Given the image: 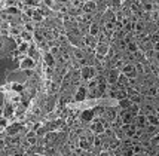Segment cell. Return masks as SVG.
I'll return each instance as SVG.
<instances>
[{
  "label": "cell",
  "mask_w": 159,
  "mask_h": 156,
  "mask_svg": "<svg viewBox=\"0 0 159 156\" xmlns=\"http://www.w3.org/2000/svg\"><path fill=\"white\" fill-rule=\"evenodd\" d=\"M6 14H9L11 16H18V15H22V12L20 11L18 6H9L6 9Z\"/></svg>",
  "instance_id": "cell-18"
},
{
  "label": "cell",
  "mask_w": 159,
  "mask_h": 156,
  "mask_svg": "<svg viewBox=\"0 0 159 156\" xmlns=\"http://www.w3.org/2000/svg\"><path fill=\"white\" fill-rule=\"evenodd\" d=\"M155 34H156V36H159V27H156V33H155Z\"/></svg>",
  "instance_id": "cell-42"
},
{
  "label": "cell",
  "mask_w": 159,
  "mask_h": 156,
  "mask_svg": "<svg viewBox=\"0 0 159 156\" xmlns=\"http://www.w3.org/2000/svg\"><path fill=\"white\" fill-rule=\"evenodd\" d=\"M89 131L94 134V135H103L104 131H106V126H104L103 121H94V122L89 123Z\"/></svg>",
  "instance_id": "cell-3"
},
{
  "label": "cell",
  "mask_w": 159,
  "mask_h": 156,
  "mask_svg": "<svg viewBox=\"0 0 159 156\" xmlns=\"http://www.w3.org/2000/svg\"><path fill=\"white\" fill-rule=\"evenodd\" d=\"M150 144H152V146H158L159 144V135L152 137V138H150Z\"/></svg>",
  "instance_id": "cell-36"
},
{
  "label": "cell",
  "mask_w": 159,
  "mask_h": 156,
  "mask_svg": "<svg viewBox=\"0 0 159 156\" xmlns=\"http://www.w3.org/2000/svg\"><path fill=\"white\" fill-rule=\"evenodd\" d=\"M88 97V88H85V86H79L76 91V94H75V101L80 103V101H85V98Z\"/></svg>",
  "instance_id": "cell-10"
},
{
  "label": "cell",
  "mask_w": 159,
  "mask_h": 156,
  "mask_svg": "<svg viewBox=\"0 0 159 156\" xmlns=\"http://www.w3.org/2000/svg\"><path fill=\"white\" fill-rule=\"evenodd\" d=\"M118 116H119V112L116 110V107H109V109H106V115H104L103 119L109 121V122H115L118 119Z\"/></svg>",
  "instance_id": "cell-9"
},
{
  "label": "cell",
  "mask_w": 159,
  "mask_h": 156,
  "mask_svg": "<svg viewBox=\"0 0 159 156\" xmlns=\"http://www.w3.org/2000/svg\"><path fill=\"white\" fill-rule=\"evenodd\" d=\"M153 61L159 62V52H156V51H155V55H153Z\"/></svg>",
  "instance_id": "cell-40"
},
{
  "label": "cell",
  "mask_w": 159,
  "mask_h": 156,
  "mask_svg": "<svg viewBox=\"0 0 159 156\" xmlns=\"http://www.w3.org/2000/svg\"><path fill=\"white\" fill-rule=\"evenodd\" d=\"M43 62H45L46 67H54V66L57 64V58L51 54L49 51H46V52L43 54Z\"/></svg>",
  "instance_id": "cell-11"
},
{
  "label": "cell",
  "mask_w": 159,
  "mask_h": 156,
  "mask_svg": "<svg viewBox=\"0 0 159 156\" xmlns=\"http://www.w3.org/2000/svg\"><path fill=\"white\" fill-rule=\"evenodd\" d=\"M134 66H135V70H137V73H139V75H143V73H144L146 66L143 64V61H137Z\"/></svg>",
  "instance_id": "cell-29"
},
{
  "label": "cell",
  "mask_w": 159,
  "mask_h": 156,
  "mask_svg": "<svg viewBox=\"0 0 159 156\" xmlns=\"http://www.w3.org/2000/svg\"><path fill=\"white\" fill-rule=\"evenodd\" d=\"M86 88H88V91H95V89L98 88V80H97V77L88 82V86H86Z\"/></svg>",
  "instance_id": "cell-28"
},
{
  "label": "cell",
  "mask_w": 159,
  "mask_h": 156,
  "mask_svg": "<svg viewBox=\"0 0 159 156\" xmlns=\"http://www.w3.org/2000/svg\"><path fill=\"white\" fill-rule=\"evenodd\" d=\"M52 68H54V67H46V68H45V73H46V76H48V77H51V76L54 75Z\"/></svg>",
  "instance_id": "cell-38"
},
{
  "label": "cell",
  "mask_w": 159,
  "mask_h": 156,
  "mask_svg": "<svg viewBox=\"0 0 159 156\" xmlns=\"http://www.w3.org/2000/svg\"><path fill=\"white\" fill-rule=\"evenodd\" d=\"M24 30H25V31H28V33L34 34L36 27H34V24H33V22H27V24H24Z\"/></svg>",
  "instance_id": "cell-31"
},
{
  "label": "cell",
  "mask_w": 159,
  "mask_h": 156,
  "mask_svg": "<svg viewBox=\"0 0 159 156\" xmlns=\"http://www.w3.org/2000/svg\"><path fill=\"white\" fill-rule=\"evenodd\" d=\"M149 95H158V89H156V86H150L149 88Z\"/></svg>",
  "instance_id": "cell-37"
},
{
  "label": "cell",
  "mask_w": 159,
  "mask_h": 156,
  "mask_svg": "<svg viewBox=\"0 0 159 156\" xmlns=\"http://www.w3.org/2000/svg\"><path fill=\"white\" fill-rule=\"evenodd\" d=\"M119 76H120V71H119L118 68L107 70V83H109V85H118Z\"/></svg>",
  "instance_id": "cell-5"
},
{
  "label": "cell",
  "mask_w": 159,
  "mask_h": 156,
  "mask_svg": "<svg viewBox=\"0 0 159 156\" xmlns=\"http://www.w3.org/2000/svg\"><path fill=\"white\" fill-rule=\"evenodd\" d=\"M80 76H82L83 80H92L98 76V71L95 66H85L80 68Z\"/></svg>",
  "instance_id": "cell-1"
},
{
  "label": "cell",
  "mask_w": 159,
  "mask_h": 156,
  "mask_svg": "<svg viewBox=\"0 0 159 156\" xmlns=\"http://www.w3.org/2000/svg\"><path fill=\"white\" fill-rule=\"evenodd\" d=\"M88 31H89L91 36H94V37H98L100 36V31H101V28H100V25H98V22H91L89 27H88Z\"/></svg>",
  "instance_id": "cell-16"
},
{
  "label": "cell",
  "mask_w": 159,
  "mask_h": 156,
  "mask_svg": "<svg viewBox=\"0 0 159 156\" xmlns=\"http://www.w3.org/2000/svg\"><path fill=\"white\" fill-rule=\"evenodd\" d=\"M30 46H31V43H28V42H22L20 46H18V51L22 52V54H27L28 49H30Z\"/></svg>",
  "instance_id": "cell-27"
},
{
  "label": "cell",
  "mask_w": 159,
  "mask_h": 156,
  "mask_svg": "<svg viewBox=\"0 0 159 156\" xmlns=\"http://www.w3.org/2000/svg\"><path fill=\"white\" fill-rule=\"evenodd\" d=\"M134 28H135V24H134V22H131V21H129V22H126V24L124 25V30L126 31V33H131V31H134Z\"/></svg>",
  "instance_id": "cell-32"
},
{
  "label": "cell",
  "mask_w": 159,
  "mask_h": 156,
  "mask_svg": "<svg viewBox=\"0 0 159 156\" xmlns=\"http://www.w3.org/2000/svg\"><path fill=\"white\" fill-rule=\"evenodd\" d=\"M79 147H80V150H92V146H91V143L86 138H82L79 141Z\"/></svg>",
  "instance_id": "cell-21"
},
{
  "label": "cell",
  "mask_w": 159,
  "mask_h": 156,
  "mask_svg": "<svg viewBox=\"0 0 159 156\" xmlns=\"http://www.w3.org/2000/svg\"><path fill=\"white\" fill-rule=\"evenodd\" d=\"M33 37H34V40H36V43H43V42H46L45 40V36H43V33L42 31H39V30H36L34 31V34H33Z\"/></svg>",
  "instance_id": "cell-23"
},
{
  "label": "cell",
  "mask_w": 159,
  "mask_h": 156,
  "mask_svg": "<svg viewBox=\"0 0 159 156\" xmlns=\"http://www.w3.org/2000/svg\"><path fill=\"white\" fill-rule=\"evenodd\" d=\"M21 39H22L24 42H28V43H31V40H33L34 37H33V34H31V33H28V31H25V30H24V31L21 33Z\"/></svg>",
  "instance_id": "cell-26"
},
{
  "label": "cell",
  "mask_w": 159,
  "mask_h": 156,
  "mask_svg": "<svg viewBox=\"0 0 159 156\" xmlns=\"http://www.w3.org/2000/svg\"><path fill=\"white\" fill-rule=\"evenodd\" d=\"M27 57H30V58H33L34 61L37 60V58H39V51H37V48L33 46V43H31V46H30V49H28Z\"/></svg>",
  "instance_id": "cell-19"
},
{
  "label": "cell",
  "mask_w": 159,
  "mask_h": 156,
  "mask_svg": "<svg viewBox=\"0 0 159 156\" xmlns=\"http://www.w3.org/2000/svg\"><path fill=\"white\" fill-rule=\"evenodd\" d=\"M94 112H95V116H98V117L103 119L104 115H106V107H103V106H97V107H94Z\"/></svg>",
  "instance_id": "cell-25"
},
{
  "label": "cell",
  "mask_w": 159,
  "mask_h": 156,
  "mask_svg": "<svg viewBox=\"0 0 159 156\" xmlns=\"http://www.w3.org/2000/svg\"><path fill=\"white\" fill-rule=\"evenodd\" d=\"M0 123H2V129L5 131V128L7 126V117H3V116H2V119H0Z\"/></svg>",
  "instance_id": "cell-35"
},
{
  "label": "cell",
  "mask_w": 159,
  "mask_h": 156,
  "mask_svg": "<svg viewBox=\"0 0 159 156\" xmlns=\"http://www.w3.org/2000/svg\"><path fill=\"white\" fill-rule=\"evenodd\" d=\"M119 117L124 121V125H129V123H134L137 116H134L129 110H120L119 112Z\"/></svg>",
  "instance_id": "cell-7"
},
{
  "label": "cell",
  "mask_w": 159,
  "mask_h": 156,
  "mask_svg": "<svg viewBox=\"0 0 159 156\" xmlns=\"http://www.w3.org/2000/svg\"><path fill=\"white\" fill-rule=\"evenodd\" d=\"M126 51H128L129 54L135 55L137 52H139V46H137V43H135V42H131V43H128V45H126Z\"/></svg>",
  "instance_id": "cell-22"
},
{
  "label": "cell",
  "mask_w": 159,
  "mask_h": 156,
  "mask_svg": "<svg viewBox=\"0 0 159 156\" xmlns=\"http://www.w3.org/2000/svg\"><path fill=\"white\" fill-rule=\"evenodd\" d=\"M132 106V101L129 98H125V100H119V107L122 110H129V107Z\"/></svg>",
  "instance_id": "cell-20"
},
{
  "label": "cell",
  "mask_w": 159,
  "mask_h": 156,
  "mask_svg": "<svg viewBox=\"0 0 159 156\" xmlns=\"http://www.w3.org/2000/svg\"><path fill=\"white\" fill-rule=\"evenodd\" d=\"M70 52H73L75 58H76V61H82V60H85V52H83L80 48L71 46V48H70Z\"/></svg>",
  "instance_id": "cell-15"
},
{
  "label": "cell",
  "mask_w": 159,
  "mask_h": 156,
  "mask_svg": "<svg viewBox=\"0 0 159 156\" xmlns=\"http://www.w3.org/2000/svg\"><path fill=\"white\" fill-rule=\"evenodd\" d=\"M20 67L22 71H25V70H33L36 67V61L33 58H30V57H22L20 60Z\"/></svg>",
  "instance_id": "cell-4"
},
{
  "label": "cell",
  "mask_w": 159,
  "mask_h": 156,
  "mask_svg": "<svg viewBox=\"0 0 159 156\" xmlns=\"http://www.w3.org/2000/svg\"><path fill=\"white\" fill-rule=\"evenodd\" d=\"M11 89L15 91V92H21V91L24 89V85H21L18 82H14V83H11Z\"/></svg>",
  "instance_id": "cell-30"
},
{
  "label": "cell",
  "mask_w": 159,
  "mask_h": 156,
  "mask_svg": "<svg viewBox=\"0 0 159 156\" xmlns=\"http://www.w3.org/2000/svg\"><path fill=\"white\" fill-rule=\"evenodd\" d=\"M14 113H15L14 106L11 103H3V112H2L3 117H9V116H12Z\"/></svg>",
  "instance_id": "cell-14"
},
{
  "label": "cell",
  "mask_w": 159,
  "mask_h": 156,
  "mask_svg": "<svg viewBox=\"0 0 159 156\" xmlns=\"http://www.w3.org/2000/svg\"><path fill=\"white\" fill-rule=\"evenodd\" d=\"M158 152H159V144H158Z\"/></svg>",
  "instance_id": "cell-43"
},
{
  "label": "cell",
  "mask_w": 159,
  "mask_h": 156,
  "mask_svg": "<svg viewBox=\"0 0 159 156\" xmlns=\"http://www.w3.org/2000/svg\"><path fill=\"white\" fill-rule=\"evenodd\" d=\"M24 73H25V76H27V77H31V76L34 75V71H33V70H25Z\"/></svg>",
  "instance_id": "cell-39"
},
{
  "label": "cell",
  "mask_w": 159,
  "mask_h": 156,
  "mask_svg": "<svg viewBox=\"0 0 159 156\" xmlns=\"http://www.w3.org/2000/svg\"><path fill=\"white\" fill-rule=\"evenodd\" d=\"M95 11H97V3L95 2H86L83 5V12L85 14L92 15V14H95Z\"/></svg>",
  "instance_id": "cell-13"
},
{
  "label": "cell",
  "mask_w": 159,
  "mask_h": 156,
  "mask_svg": "<svg viewBox=\"0 0 159 156\" xmlns=\"http://www.w3.org/2000/svg\"><path fill=\"white\" fill-rule=\"evenodd\" d=\"M144 25H146V22L144 21H139V22H135V28H134V31L135 33H139V34H143V31H144Z\"/></svg>",
  "instance_id": "cell-24"
},
{
  "label": "cell",
  "mask_w": 159,
  "mask_h": 156,
  "mask_svg": "<svg viewBox=\"0 0 159 156\" xmlns=\"http://www.w3.org/2000/svg\"><path fill=\"white\" fill-rule=\"evenodd\" d=\"M94 119H95V112L94 109H85L80 113V121L82 123H91L94 122Z\"/></svg>",
  "instance_id": "cell-6"
},
{
  "label": "cell",
  "mask_w": 159,
  "mask_h": 156,
  "mask_svg": "<svg viewBox=\"0 0 159 156\" xmlns=\"http://www.w3.org/2000/svg\"><path fill=\"white\" fill-rule=\"evenodd\" d=\"M55 156H62V155H55Z\"/></svg>",
  "instance_id": "cell-44"
},
{
  "label": "cell",
  "mask_w": 159,
  "mask_h": 156,
  "mask_svg": "<svg viewBox=\"0 0 159 156\" xmlns=\"http://www.w3.org/2000/svg\"><path fill=\"white\" fill-rule=\"evenodd\" d=\"M45 132H46V131H45V128H42V129H39V131H37L36 134H37V135H43Z\"/></svg>",
  "instance_id": "cell-41"
},
{
  "label": "cell",
  "mask_w": 159,
  "mask_h": 156,
  "mask_svg": "<svg viewBox=\"0 0 159 156\" xmlns=\"http://www.w3.org/2000/svg\"><path fill=\"white\" fill-rule=\"evenodd\" d=\"M134 123L137 125V128L139 129H146L147 128V125H149V123H147V117H146V115H141V113L135 117Z\"/></svg>",
  "instance_id": "cell-12"
},
{
  "label": "cell",
  "mask_w": 159,
  "mask_h": 156,
  "mask_svg": "<svg viewBox=\"0 0 159 156\" xmlns=\"http://www.w3.org/2000/svg\"><path fill=\"white\" fill-rule=\"evenodd\" d=\"M103 143L104 141H103V138H101V137H100V135H95V138H94V143H92V144H94L97 149H100V147L103 146Z\"/></svg>",
  "instance_id": "cell-33"
},
{
  "label": "cell",
  "mask_w": 159,
  "mask_h": 156,
  "mask_svg": "<svg viewBox=\"0 0 159 156\" xmlns=\"http://www.w3.org/2000/svg\"><path fill=\"white\" fill-rule=\"evenodd\" d=\"M139 6H140V11H143L146 14H152L153 11L158 7V5L153 3V2H140Z\"/></svg>",
  "instance_id": "cell-8"
},
{
  "label": "cell",
  "mask_w": 159,
  "mask_h": 156,
  "mask_svg": "<svg viewBox=\"0 0 159 156\" xmlns=\"http://www.w3.org/2000/svg\"><path fill=\"white\" fill-rule=\"evenodd\" d=\"M147 117V123L149 125H152V126H159V117L155 113H149V115H146Z\"/></svg>",
  "instance_id": "cell-17"
},
{
  "label": "cell",
  "mask_w": 159,
  "mask_h": 156,
  "mask_svg": "<svg viewBox=\"0 0 159 156\" xmlns=\"http://www.w3.org/2000/svg\"><path fill=\"white\" fill-rule=\"evenodd\" d=\"M120 73L125 75L128 79H137L139 77V73H137V70H135V66L129 62V64H124V67L120 68Z\"/></svg>",
  "instance_id": "cell-2"
},
{
  "label": "cell",
  "mask_w": 159,
  "mask_h": 156,
  "mask_svg": "<svg viewBox=\"0 0 159 156\" xmlns=\"http://www.w3.org/2000/svg\"><path fill=\"white\" fill-rule=\"evenodd\" d=\"M128 82H129V79H128L125 75H122V73H120V76H119V80H118L119 85H124V86H125V85H128Z\"/></svg>",
  "instance_id": "cell-34"
}]
</instances>
